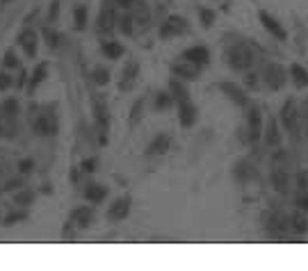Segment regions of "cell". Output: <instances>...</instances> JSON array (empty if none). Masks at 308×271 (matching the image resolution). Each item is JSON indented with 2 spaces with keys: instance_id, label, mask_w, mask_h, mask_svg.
Returning <instances> with one entry per match:
<instances>
[{
  "instance_id": "obj_1",
  "label": "cell",
  "mask_w": 308,
  "mask_h": 271,
  "mask_svg": "<svg viewBox=\"0 0 308 271\" xmlns=\"http://www.w3.org/2000/svg\"><path fill=\"white\" fill-rule=\"evenodd\" d=\"M226 60H228V64H231L235 71H244V69H249V66L254 64V53L249 50V46L235 44L226 53Z\"/></svg>"
},
{
  "instance_id": "obj_2",
  "label": "cell",
  "mask_w": 308,
  "mask_h": 271,
  "mask_svg": "<svg viewBox=\"0 0 308 271\" xmlns=\"http://www.w3.org/2000/svg\"><path fill=\"white\" fill-rule=\"evenodd\" d=\"M265 82L272 89H281L283 82H286V73L279 64H267L265 66Z\"/></svg>"
},
{
  "instance_id": "obj_3",
  "label": "cell",
  "mask_w": 308,
  "mask_h": 271,
  "mask_svg": "<svg viewBox=\"0 0 308 271\" xmlns=\"http://www.w3.org/2000/svg\"><path fill=\"white\" fill-rule=\"evenodd\" d=\"M208 57H210V53H208V48H203V46H194V48H189L183 53V60L189 62V64H205L208 62Z\"/></svg>"
},
{
  "instance_id": "obj_4",
  "label": "cell",
  "mask_w": 308,
  "mask_h": 271,
  "mask_svg": "<svg viewBox=\"0 0 308 271\" xmlns=\"http://www.w3.org/2000/svg\"><path fill=\"white\" fill-rule=\"evenodd\" d=\"M260 21H263V25H265L276 39H281V41L286 39V30H283V27L279 25V21H276V18H272L267 11H260Z\"/></svg>"
},
{
  "instance_id": "obj_5",
  "label": "cell",
  "mask_w": 308,
  "mask_h": 271,
  "mask_svg": "<svg viewBox=\"0 0 308 271\" xmlns=\"http://www.w3.org/2000/svg\"><path fill=\"white\" fill-rule=\"evenodd\" d=\"M283 123H286V128L288 130H297V112H295V103H286V107H283Z\"/></svg>"
},
{
  "instance_id": "obj_6",
  "label": "cell",
  "mask_w": 308,
  "mask_h": 271,
  "mask_svg": "<svg viewBox=\"0 0 308 271\" xmlns=\"http://www.w3.org/2000/svg\"><path fill=\"white\" fill-rule=\"evenodd\" d=\"M185 30V21L178 16H171L167 21V25L162 27V37H171V34H180Z\"/></svg>"
},
{
  "instance_id": "obj_7",
  "label": "cell",
  "mask_w": 308,
  "mask_h": 271,
  "mask_svg": "<svg viewBox=\"0 0 308 271\" xmlns=\"http://www.w3.org/2000/svg\"><path fill=\"white\" fill-rule=\"evenodd\" d=\"M196 119V109L194 105L189 103V100H185V103H180V123L183 125H192Z\"/></svg>"
},
{
  "instance_id": "obj_8",
  "label": "cell",
  "mask_w": 308,
  "mask_h": 271,
  "mask_svg": "<svg viewBox=\"0 0 308 271\" xmlns=\"http://www.w3.org/2000/svg\"><path fill=\"white\" fill-rule=\"evenodd\" d=\"M126 214H128V198H121V201H117L112 207H110V212H108L110 219H124Z\"/></svg>"
},
{
  "instance_id": "obj_9",
  "label": "cell",
  "mask_w": 308,
  "mask_h": 271,
  "mask_svg": "<svg viewBox=\"0 0 308 271\" xmlns=\"http://www.w3.org/2000/svg\"><path fill=\"white\" fill-rule=\"evenodd\" d=\"M18 41H21V46L25 48V53L32 57V55H34V41H37V37H34L32 30H25V32L18 37Z\"/></svg>"
},
{
  "instance_id": "obj_10",
  "label": "cell",
  "mask_w": 308,
  "mask_h": 271,
  "mask_svg": "<svg viewBox=\"0 0 308 271\" xmlns=\"http://www.w3.org/2000/svg\"><path fill=\"white\" fill-rule=\"evenodd\" d=\"M292 78H295V85H297L299 89H304V87H308V73L302 69V66H292Z\"/></svg>"
},
{
  "instance_id": "obj_11",
  "label": "cell",
  "mask_w": 308,
  "mask_h": 271,
  "mask_svg": "<svg viewBox=\"0 0 308 271\" xmlns=\"http://www.w3.org/2000/svg\"><path fill=\"white\" fill-rule=\"evenodd\" d=\"M85 196L89 198V201L98 203V201L103 198V196H105V189H103V187H98V184H94V187H89V189L85 191Z\"/></svg>"
},
{
  "instance_id": "obj_12",
  "label": "cell",
  "mask_w": 308,
  "mask_h": 271,
  "mask_svg": "<svg viewBox=\"0 0 308 271\" xmlns=\"http://www.w3.org/2000/svg\"><path fill=\"white\" fill-rule=\"evenodd\" d=\"M222 89H224V91L231 93L233 100H238L240 105H244V96H242V91H240L238 87H233V85H222Z\"/></svg>"
},
{
  "instance_id": "obj_13",
  "label": "cell",
  "mask_w": 308,
  "mask_h": 271,
  "mask_svg": "<svg viewBox=\"0 0 308 271\" xmlns=\"http://www.w3.org/2000/svg\"><path fill=\"white\" fill-rule=\"evenodd\" d=\"M112 18H114V11H112V7H108V9L103 11V16H101V30H105V27H112Z\"/></svg>"
},
{
  "instance_id": "obj_14",
  "label": "cell",
  "mask_w": 308,
  "mask_h": 271,
  "mask_svg": "<svg viewBox=\"0 0 308 271\" xmlns=\"http://www.w3.org/2000/svg\"><path fill=\"white\" fill-rule=\"evenodd\" d=\"M274 182H276V189L279 191H286L288 189V180L283 171H274Z\"/></svg>"
},
{
  "instance_id": "obj_15",
  "label": "cell",
  "mask_w": 308,
  "mask_h": 271,
  "mask_svg": "<svg viewBox=\"0 0 308 271\" xmlns=\"http://www.w3.org/2000/svg\"><path fill=\"white\" fill-rule=\"evenodd\" d=\"M105 53H108V57L117 60V57H121V55H124V48H121L119 44H108V46H105Z\"/></svg>"
},
{
  "instance_id": "obj_16",
  "label": "cell",
  "mask_w": 308,
  "mask_h": 271,
  "mask_svg": "<svg viewBox=\"0 0 308 271\" xmlns=\"http://www.w3.org/2000/svg\"><path fill=\"white\" fill-rule=\"evenodd\" d=\"M73 217L78 219V223H80V226H89V221H92V212H89V210H78Z\"/></svg>"
},
{
  "instance_id": "obj_17",
  "label": "cell",
  "mask_w": 308,
  "mask_h": 271,
  "mask_svg": "<svg viewBox=\"0 0 308 271\" xmlns=\"http://www.w3.org/2000/svg\"><path fill=\"white\" fill-rule=\"evenodd\" d=\"M292 228H295V230H297V233H306V219L302 217V214H295V217H292Z\"/></svg>"
},
{
  "instance_id": "obj_18",
  "label": "cell",
  "mask_w": 308,
  "mask_h": 271,
  "mask_svg": "<svg viewBox=\"0 0 308 271\" xmlns=\"http://www.w3.org/2000/svg\"><path fill=\"white\" fill-rule=\"evenodd\" d=\"M267 144H279V132H276V123L272 121L267 128Z\"/></svg>"
},
{
  "instance_id": "obj_19",
  "label": "cell",
  "mask_w": 308,
  "mask_h": 271,
  "mask_svg": "<svg viewBox=\"0 0 308 271\" xmlns=\"http://www.w3.org/2000/svg\"><path fill=\"white\" fill-rule=\"evenodd\" d=\"M176 71H178V73H180V76H187V78H194L196 76V69H194V66H176Z\"/></svg>"
},
{
  "instance_id": "obj_20",
  "label": "cell",
  "mask_w": 308,
  "mask_h": 271,
  "mask_svg": "<svg viewBox=\"0 0 308 271\" xmlns=\"http://www.w3.org/2000/svg\"><path fill=\"white\" fill-rule=\"evenodd\" d=\"M167 144H169V139H167V137H157V141H155V144H153V146H151V153H160V148H162V151H164V148H167Z\"/></svg>"
},
{
  "instance_id": "obj_21",
  "label": "cell",
  "mask_w": 308,
  "mask_h": 271,
  "mask_svg": "<svg viewBox=\"0 0 308 271\" xmlns=\"http://www.w3.org/2000/svg\"><path fill=\"white\" fill-rule=\"evenodd\" d=\"M94 76H96V82H98V85H105V82H108V71H105V69H98L96 71V73H94Z\"/></svg>"
},
{
  "instance_id": "obj_22",
  "label": "cell",
  "mask_w": 308,
  "mask_h": 271,
  "mask_svg": "<svg viewBox=\"0 0 308 271\" xmlns=\"http://www.w3.org/2000/svg\"><path fill=\"white\" fill-rule=\"evenodd\" d=\"M76 21H78V27H85V9H82V7H78L76 9Z\"/></svg>"
},
{
  "instance_id": "obj_23",
  "label": "cell",
  "mask_w": 308,
  "mask_h": 271,
  "mask_svg": "<svg viewBox=\"0 0 308 271\" xmlns=\"http://www.w3.org/2000/svg\"><path fill=\"white\" fill-rule=\"evenodd\" d=\"M43 73H46V66H39V69H37V76H34L32 78V87H34V85H39V80H41V76H43Z\"/></svg>"
},
{
  "instance_id": "obj_24",
  "label": "cell",
  "mask_w": 308,
  "mask_h": 271,
  "mask_svg": "<svg viewBox=\"0 0 308 271\" xmlns=\"http://www.w3.org/2000/svg\"><path fill=\"white\" fill-rule=\"evenodd\" d=\"M46 37H48V44H50V46H57V34H55V32L46 30Z\"/></svg>"
},
{
  "instance_id": "obj_25",
  "label": "cell",
  "mask_w": 308,
  "mask_h": 271,
  "mask_svg": "<svg viewBox=\"0 0 308 271\" xmlns=\"http://www.w3.org/2000/svg\"><path fill=\"white\" fill-rule=\"evenodd\" d=\"M130 23H133V18H128V16L121 21V30H124V32H130Z\"/></svg>"
},
{
  "instance_id": "obj_26",
  "label": "cell",
  "mask_w": 308,
  "mask_h": 271,
  "mask_svg": "<svg viewBox=\"0 0 308 271\" xmlns=\"http://www.w3.org/2000/svg\"><path fill=\"white\" fill-rule=\"evenodd\" d=\"M169 105V98L164 96V98H157V107H167Z\"/></svg>"
},
{
  "instance_id": "obj_27",
  "label": "cell",
  "mask_w": 308,
  "mask_h": 271,
  "mask_svg": "<svg viewBox=\"0 0 308 271\" xmlns=\"http://www.w3.org/2000/svg\"><path fill=\"white\" fill-rule=\"evenodd\" d=\"M119 5L121 7H133L135 5V0H119Z\"/></svg>"
},
{
  "instance_id": "obj_28",
  "label": "cell",
  "mask_w": 308,
  "mask_h": 271,
  "mask_svg": "<svg viewBox=\"0 0 308 271\" xmlns=\"http://www.w3.org/2000/svg\"><path fill=\"white\" fill-rule=\"evenodd\" d=\"M7 85H9V80H7V76H0V89H5Z\"/></svg>"
},
{
  "instance_id": "obj_29",
  "label": "cell",
  "mask_w": 308,
  "mask_h": 271,
  "mask_svg": "<svg viewBox=\"0 0 308 271\" xmlns=\"http://www.w3.org/2000/svg\"><path fill=\"white\" fill-rule=\"evenodd\" d=\"M203 18H205V25H210V21H212V14H210V11H203Z\"/></svg>"
}]
</instances>
